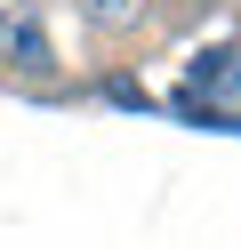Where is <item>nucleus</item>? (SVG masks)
Listing matches in <instances>:
<instances>
[{"label": "nucleus", "mask_w": 241, "mask_h": 249, "mask_svg": "<svg viewBox=\"0 0 241 249\" xmlns=\"http://www.w3.org/2000/svg\"><path fill=\"white\" fill-rule=\"evenodd\" d=\"M0 65L24 72V81H48L56 72V40L40 24V0H0Z\"/></svg>", "instance_id": "1"}, {"label": "nucleus", "mask_w": 241, "mask_h": 249, "mask_svg": "<svg viewBox=\"0 0 241 249\" xmlns=\"http://www.w3.org/2000/svg\"><path fill=\"white\" fill-rule=\"evenodd\" d=\"M177 8H225V0H177Z\"/></svg>", "instance_id": "3"}, {"label": "nucleus", "mask_w": 241, "mask_h": 249, "mask_svg": "<svg viewBox=\"0 0 241 249\" xmlns=\"http://www.w3.org/2000/svg\"><path fill=\"white\" fill-rule=\"evenodd\" d=\"M80 8V24H89L96 40H129L145 17H153V0H73Z\"/></svg>", "instance_id": "2"}]
</instances>
